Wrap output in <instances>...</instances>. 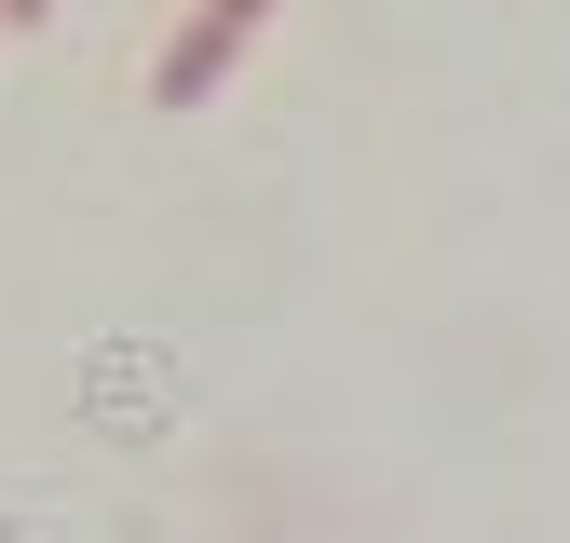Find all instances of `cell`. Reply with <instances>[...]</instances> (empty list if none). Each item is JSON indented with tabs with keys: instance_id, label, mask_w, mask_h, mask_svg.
<instances>
[{
	"instance_id": "6da1fadb",
	"label": "cell",
	"mask_w": 570,
	"mask_h": 543,
	"mask_svg": "<svg viewBox=\"0 0 570 543\" xmlns=\"http://www.w3.org/2000/svg\"><path fill=\"white\" fill-rule=\"evenodd\" d=\"M258 14H272V0H190V28H177L164 68H150V109H204V96L232 82V55L258 41Z\"/></svg>"
},
{
	"instance_id": "7a4b0ae2",
	"label": "cell",
	"mask_w": 570,
	"mask_h": 543,
	"mask_svg": "<svg viewBox=\"0 0 570 543\" xmlns=\"http://www.w3.org/2000/svg\"><path fill=\"white\" fill-rule=\"evenodd\" d=\"M41 14H55V0H0V28H41Z\"/></svg>"
}]
</instances>
